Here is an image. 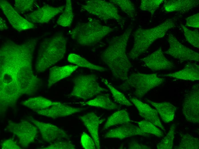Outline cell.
<instances>
[{"mask_svg": "<svg viewBox=\"0 0 199 149\" xmlns=\"http://www.w3.org/2000/svg\"><path fill=\"white\" fill-rule=\"evenodd\" d=\"M67 40L61 32L44 39L37 51L35 68L38 73L43 72L62 59L66 51Z\"/></svg>", "mask_w": 199, "mask_h": 149, "instance_id": "3", "label": "cell"}, {"mask_svg": "<svg viewBox=\"0 0 199 149\" xmlns=\"http://www.w3.org/2000/svg\"><path fill=\"white\" fill-rule=\"evenodd\" d=\"M80 142L82 147L84 149H95V144L93 139L85 132H83L82 134Z\"/></svg>", "mask_w": 199, "mask_h": 149, "instance_id": "38", "label": "cell"}, {"mask_svg": "<svg viewBox=\"0 0 199 149\" xmlns=\"http://www.w3.org/2000/svg\"><path fill=\"white\" fill-rule=\"evenodd\" d=\"M81 9L104 21L114 19L120 21L122 19L117 7L112 3L104 0L86 1L81 5Z\"/></svg>", "mask_w": 199, "mask_h": 149, "instance_id": "8", "label": "cell"}, {"mask_svg": "<svg viewBox=\"0 0 199 149\" xmlns=\"http://www.w3.org/2000/svg\"><path fill=\"white\" fill-rule=\"evenodd\" d=\"M186 26L195 28L199 27V13H197L186 19Z\"/></svg>", "mask_w": 199, "mask_h": 149, "instance_id": "39", "label": "cell"}, {"mask_svg": "<svg viewBox=\"0 0 199 149\" xmlns=\"http://www.w3.org/2000/svg\"><path fill=\"white\" fill-rule=\"evenodd\" d=\"M175 26L174 21L168 19L156 27L137 29L134 33V43L129 56L132 59L137 58L146 51L154 42L164 37L169 29Z\"/></svg>", "mask_w": 199, "mask_h": 149, "instance_id": "4", "label": "cell"}, {"mask_svg": "<svg viewBox=\"0 0 199 149\" xmlns=\"http://www.w3.org/2000/svg\"><path fill=\"white\" fill-rule=\"evenodd\" d=\"M85 109L72 107L58 102L42 110L36 111L38 114L52 118L65 117L80 112Z\"/></svg>", "mask_w": 199, "mask_h": 149, "instance_id": "17", "label": "cell"}, {"mask_svg": "<svg viewBox=\"0 0 199 149\" xmlns=\"http://www.w3.org/2000/svg\"><path fill=\"white\" fill-rule=\"evenodd\" d=\"M0 6L11 26L18 31L20 32L34 28L33 23L20 15L7 1L0 0Z\"/></svg>", "mask_w": 199, "mask_h": 149, "instance_id": "12", "label": "cell"}, {"mask_svg": "<svg viewBox=\"0 0 199 149\" xmlns=\"http://www.w3.org/2000/svg\"><path fill=\"white\" fill-rule=\"evenodd\" d=\"M73 17L72 1L67 0L64 10L58 18L57 23L58 25L62 27H69L73 21Z\"/></svg>", "mask_w": 199, "mask_h": 149, "instance_id": "28", "label": "cell"}, {"mask_svg": "<svg viewBox=\"0 0 199 149\" xmlns=\"http://www.w3.org/2000/svg\"><path fill=\"white\" fill-rule=\"evenodd\" d=\"M79 119L86 127L91 134L95 143L96 148H101L98 135L99 125L105 120V119H100L93 112H89L80 116Z\"/></svg>", "mask_w": 199, "mask_h": 149, "instance_id": "18", "label": "cell"}, {"mask_svg": "<svg viewBox=\"0 0 199 149\" xmlns=\"http://www.w3.org/2000/svg\"><path fill=\"white\" fill-rule=\"evenodd\" d=\"M7 128L9 131L17 136L20 144L25 148L34 142L37 132V129L34 126L23 120L19 123L10 121Z\"/></svg>", "mask_w": 199, "mask_h": 149, "instance_id": "9", "label": "cell"}, {"mask_svg": "<svg viewBox=\"0 0 199 149\" xmlns=\"http://www.w3.org/2000/svg\"><path fill=\"white\" fill-rule=\"evenodd\" d=\"M137 123L140 128L146 133L154 134L160 138L164 136L162 132L149 121L144 120L137 122Z\"/></svg>", "mask_w": 199, "mask_h": 149, "instance_id": "32", "label": "cell"}, {"mask_svg": "<svg viewBox=\"0 0 199 149\" xmlns=\"http://www.w3.org/2000/svg\"><path fill=\"white\" fill-rule=\"evenodd\" d=\"M176 125L173 124L170 126L166 135L157 145L158 149H172L173 148Z\"/></svg>", "mask_w": 199, "mask_h": 149, "instance_id": "31", "label": "cell"}, {"mask_svg": "<svg viewBox=\"0 0 199 149\" xmlns=\"http://www.w3.org/2000/svg\"><path fill=\"white\" fill-rule=\"evenodd\" d=\"M146 101L156 108L165 123L170 122L174 119L176 108L172 104L167 102L158 103L148 99Z\"/></svg>", "mask_w": 199, "mask_h": 149, "instance_id": "23", "label": "cell"}, {"mask_svg": "<svg viewBox=\"0 0 199 149\" xmlns=\"http://www.w3.org/2000/svg\"><path fill=\"white\" fill-rule=\"evenodd\" d=\"M199 3V1L196 0H165L163 7L167 12L185 13L197 7Z\"/></svg>", "mask_w": 199, "mask_h": 149, "instance_id": "21", "label": "cell"}, {"mask_svg": "<svg viewBox=\"0 0 199 149\" xmlns=\"http://www.w3.org/2000/svg\"><path fill=\"white\" fill-rule=\"evenodd\" d=\"M69 62L80 67L100 72H103L107 69L103 67L93 64L79 55L75 53L69 54L67 57Z\"/></svg>", "mask_w": 199, "mask_h": 149, "instance_id": "27", "label": "cell"}, {"mask_svg": "<svg viewBox=\"0 0 199 149\" xmlns=\"http://www.w3.org/2000/svg\"><path fill=\"white\" fill-rule=\"evenodd\" d=\"M113 30L109 26L102 25L99 21L91 18L87 22L76 25L70 34L72 39L77 44L90 46L100 42Z\"/></svg>", "mask_w": 199, "mask_h": 149, "instance_id": "5", "label": "cell"}, {"mask_svg": "<svg viewBox=\"0 0 199 149\" xmlns=\"http://www.w3.org/2000/svg\"><path fill=\"white\" fill-rule=\"evenodd\" d=\"M1 146L2 149H21L15 142L11 138L3 141L1 143Z\"/></svg>", "mask_w": 199, "mask_h": 149, "instance_id": "40", "label": "cell"}, {"mask_svg": "<svg viewBox=\"0 0 199 149\" xmlns=\"http://www.w3.org/2000/svg\"><path fill=\"white\" fill-rule=\"evenodd\" d=\"M130 119L128 112L125 109L118 110L114 113L108 118L103 128L104 130L116 125L130 123Z\"/></svg>", "mask_w": 199, "mask_h": 149, "instance_id": "26", "label": "cell"}, {"mask_svg": "<svg viewBox=\"0 0 199 149\" xmlns=\"http://www.w3.org/2000/svg\"><path fill=\"white\" fill-rule=\"evenodd\" d=\"M44 149H74L75 146L68 141H57L50 145L43 148Z\"/></svg>", "mask_w": 199, "mask_h": 149, "instance_id": "37", "label": "cell"}, {"mask_svg": "<svg viewBox=\"0 0 199 149\" xmlns=\"http://www.w3.org/2000/svg\"><path fill=\"white\" fill-rule=\"evenodd\" d=\"M141 60L147 67L154 71L170 69L175 67L174 63L164 56L161 47Z\"/></svg>", "mask_w": 199, "mask_h": 149, "instance_id": "15", "label": "cell"}, {"mask_svg": "<svg viewBox=\"0 0 199 149\" xmlns=\"http://www.w3.org/2000/svg\"><path fill=\"white\" fill-rule=\"evenodd\" d=\"M82 105L100 107L108 110H115L120 108V105L113 102L108 94L97 95L95 98L85 102H81Z\"/></svg>", "mask_w": 199, "mask_h": 149, "instance_id": "24", "label": "cell"}, {"mask_svg": "<svg viewBox=\"0 0 199 149\" xmlns=\"http://www.w3.org/2000/svg\"><path fill=\"white\" fill-rule=\"evenodd\" d=\"M199 84L193 85L185 97L182 111L186 120L190 122L199 123Z\"/></svg>", "mask_w": 199, "mask_h": 149, "instance_id": "10", "label": "cell"}, {"mask_svg": "<svg viewBox=\"0 0 199 149\" xmlns=\"http://www.w3.org/2000/svg\"><path fill=\"white\" fill-rule=\"evenodd\" d=\"M165 79L159 77L157 73L146 74L134 73L128 77L122 86L124 90L130 87L135 89V95L141 98L152 89L160 85Z\"/></svg>", "mask_w": 199, "mask_h": 149, "instance_id": "6", "label": "cell"}, {"mask_svg": "<svg viewBox=\"0 0 199 149\" xmlns=\"http://www.w3.org/2000/svg\"><path fill=\"white\" fill-rule=\"evenodd\" d=\"M79 66L67 65L62 66H54L50 69L48 80V87H50L60 80L70 76Z\"/></svg>", "mask_w": 199, "mask_h": 149, "instance_id": "20", "label": "cell"}, {"mask_svg": "<svg viewBox=\"0 0 199 149\" xmlns=\"http://www.w3.org/2000/svg\"><path fill=\"white\" fill-rule=\"evenodd\" d=\"M181 26L184 32L187 40L195 47L199 48V34L197 30H191L185 26L181 24Z\"/></svg>", "mask_w": 199, "mask_h": 149, "instance_id": "33", "label": "cell"}, {"mask_svg": "<svg viewBox=\"0 0 199 149\" xmlns=\"http://www.w3.org/2000/svg\"><path fill=\"white\" fill-rule=\"evenodd\" d=\"M168 40L170 47L165 53L182 61H199V54L181 44L174 35L170 34Z\"/></svg>", "mask_w": 199, "mask_h": 149, "instance_id": "11", "label": "cell"}, {"mask_svg": "<svg viewBox=\"0 0 199 149\" xmlns=\"http://www.w3.org/2000/svg\"><path fill=\"white\" fill-rule=\"evenodd\" d=\"M29 120L37 127L42 138L46 142L51 143L64 139H69V137L65 131L54 125L39 121L33 118Z\"/></svg>", "mask_w": 199, "mask_h": 149, "instance_id": "13", "label": "cell"}, {"mask_svg": "<svg viewBox=\"0 0 199 149\" xmlns=\"http://www.w3.org/2000/svg\"><path fill=\"white\" fill-rule=\"evenodd\" d=\"M163 76L192 81L198 80L199 79V66L196 63H188L180 70Z\"/></svg>", "mask_w": 199, "mask_h": 149, "instance_id": "22", "label": "cell"}, {"mask_svg": "<svg viewBox=\"0 0 199 149\" xmlns=\"http://www.w3.org/2000/svg\"><path fill=\"white\" fill-rule=\"evenodd\" d=\"M118 5L121 9L130 18H133L135 13L134 5L130 1L127 0H113L110 1Z\"/></svg>", "mask_w": 199, "mask_h": 149, "instance_id": "34", "label": "cell"}, {"mask_svg": "<svg viewBox=\"0 0 199 149\" xmlns=\"http://www.w3.org/2000/svg\"><path fill=\"white\" fill-rule=\"evenodd\" d=\"M58 102H53L43 97L39 96L29 98L23 101L22 104L36 111L47 108Z\"/></svg>", "mask_w": 199, "mask_h": 149, "instance_id": "25", "label": "cell"}, {"mask_svg": "<svg viewBox=\"0 0 199 149\" xmlns=\"http://www.w3.org/2000/svg\"><path fill=\"white\" fill-rule=\"evenodd\" d=\"M130 101L136 107L141 117L146 120L165 130L159 118L156 109L152 108L148 105L142 102L136 98H131Z\"/></svg>", "mask_w": 199, "mask_h": 149, "instance_id": "19", "label": "cell"}, {"mask_svg": "<svg viewBox=\"0 0 199 149\" xmlns=\"http://www.w3.org/2000/svg\"><path fill=\"white\" fill-rule=\"evenodd\" d=\"M131 30L128 29L122 35L113 38L108 46L102 52L101 59L110 70L115 78L125 81L128 79L132 64L126 53Z\"/></svg>", "mask_w": 199, "mask_h": 149, "instance_id": "2", "label": "cell"}, {"mask_svg": "<svg viewBox=\"0 0 199 149\" xmlns=\"http://www.w3.org/2000/svg\"><path fill=\"white\" fill-rule=\"evenodd\" d=\"M35 0H15V10L19 13H23L32 9Z\"/></svg>", "mask_w": 199, "mask_h": 149, "instance_id": "36", "label": "cell"}, {"mask_svg": "<svg viewBox=\"0 0 199 149\" xmlns=\"http://www.w3.org/2000/svg\"><path fill=\"white\" fill-rule=\"evenodd\" d=\"M65 5L53 7L45 5L24 15L25 19L32 23H43L49 21L57 15L62 13Z\"/></svg>", "mask_w": 199, "mask_h": 149, "instance_id": "14", "label": "cell"}, {"mask_svg": "<svg viewBox=\"0 0 199 149\" xmlns=\"http://www.w3.org/2000/svg\"><path fill=\"white\" fill-rule=\"evenodd\" d=\"M181 138L178 146L174 147L176 149H198V138L193 137L188 134H181Z\"/></svg>", "mask_w": 199, "mask_h": 149, "instance_id": "29", "label": "cell"}, {"mask_svg": "<svg viewBox=\"0 0 199 149\" xmlns=\"http://www.w3.org/2000/svg\"><path fill=\"white\" fill-rule=\"evenodd\" d=\"M0 29L1 31H3L8 29V27L5 21L1 17H0Z\"/></svg>", "mask_w": 199, "mask_h": 149, "instance_id": "42", "label": "cell"}, {"mask_svg": "<svg viewBox=\"0 0 199 149\" xmlns=\"http://www.w3.org/2000/svg\"><path fill=\"white\" fill-rule=\"evenodd\" d=\"M122 125L108 131L105 134L104 138L123 139L136 135H141L146 137L150 136L149 134L144 132L139 126H135L130 123Z\"/></svg>", "mask_w": 199, "mask_h": 149, "instance_id": "16", "label": "cell"}, {"mask_svg": "<svg viewBox=\"0 0 199 149\" xmlns=\"http://www.w3.org/2000/svg\"><path fill=\"white\" fill-rule=\"evenodd\" d=\"M150 147L148 146L140 144L137 142L133 141H131L129 144V149H150Z\"/></svg>", "mask_w": 199, "mask_h": 149, "instance_id": "41", "label": "cell"}, {"mask_svg": "<svg viewBox=\"0 0 199 149\" xmlns=\"http://www.w3.org/2000/svg\"><path fill=\"white\" fill-rule=\"evenodd\" d=\"M102 81L108 88L112 93L115 101L119 104L127 106L133 105L132 103L128 100L124 95L116 89L108 80L104 78H102Z\"/></svg>", "mask_w": 199, "mask_h": 149, "instance_id": "30", "label": "cell"}, {"mask_svg": "<svg viewBox=\"0 0 199 149\" xmlns=\"http://www.w3.org/2000/svg\"><path fill=\"white\" fill-rule=\"evenodd\" d=\"M38 38L18 44L11 40L0 48V103L1 107L13 106L23 95L35 94L42 84L32 68Z\"/></svg>", "mask_w": 199, "mask_h": 149, "instance_id": "1", "label": "cell"}, {"mask_svg": "<svg viewBox=\"0 0 199 149\" xmlns=\"http://www.w3.org/2000/svg\"><path fill=\"white\" fill-rule=\"evenodd\" d=\"M73 87L69 96L85 100L102 92L108 91L107 89L100 86L94 74L78 76L73 78Z\"/></svg>", "mask_w": 199, "mask_h": 149, "instance_id": "7", "label": "cell"}, {"mask_svg": "<svg viewBox=\"0 0 199 149\" xmlns=\"http://www.w3.org/2000/svg\"><path fill=\"white\" fill-rule=\"evenodd\" d=\"M164 1V0H142L140 8L141 10L148 11L153 15Z\"/></svg>", "mask_w": 199, "mask_h": 149, "instance_id": "35", "label": "cell"}]
</instances>
